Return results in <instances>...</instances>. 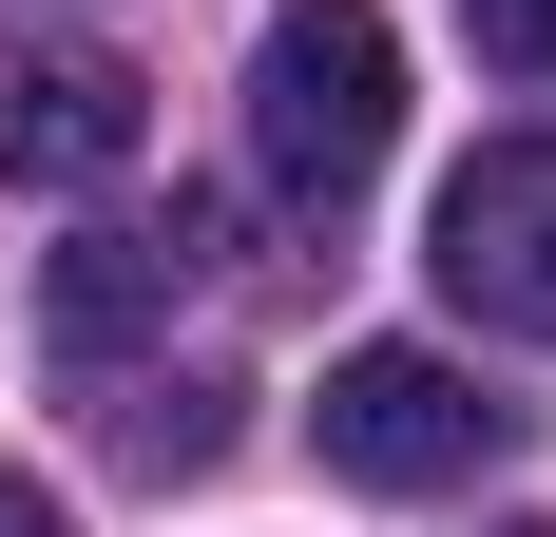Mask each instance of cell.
I'll use <instances>...</instances> for the list:
<instances>
[{
    "mask_svg": "<svg viewBox=\"0 0 556 537\" xmlns=\"http://www.w3.org/2000/svg\"><path fill=\"white\" fill-rule=\"evenodd\" d=\"M403 135V39L384 0H288L269 39H250V173H269L288 212H345Z\"/></svg>",
    "mask_w": 556,
    "mask_h": 537,
    "instance_id": "6da1fadb",
    "label": "cell"
},
{
    "mask_svg": "<svg viewBox=\"0 0 556 537\" xmlns=\"http://www.w3.org/2000/svg\"><path fill=\"white\" fill-rule=\"evenodd\" d=\"M422 268H442L460 326L556 346V135H480V154L442 173V212H422Z\"/></svg>",
    "mask_w": 556,
    "mask_h": 537,
    "instance_id": "7a4b0ae2",
    "label": "cell"
},
{
    "mask_svg": "<svg viewBox=\"0 0 556 537\" xmlns=\"http://www.w3.org/2000/svg\"><path fill=\"white\" fill-rule=\"evenodd\" d=\"M307 423H327V480H365V499H442V480H480V461H500L518 403H480L442 346H345Z\"/></svg>",
    "mask_w": 556,
    "mask_h": 537,
    "instance_id": "3957f363",
    "label": "cell"
},
{
    "mask_svg": "<svg viewBox=\"0 0 556 537\" xmlns=\"http://www.w3.org/2000/svg\"><path fill=\"white\" fill-rule=\"evenodd\" d=\"M135 135H154V77L97 39H0V173L20 192H97V173H135Z\"/></svg>",
    "mask_w": 556,
    "mask_h": 537,
    "instance_id": "277c9868",
    "label": "cell"
},
{
    "mask_svg": "<svg viewBox=\"0 0 556 537\" xmlns=\"http://www.w3.org/2000/svg\"><path fill=\"white\" fill-rule=\"evenodd\" d=\"M192 268H212V212H173V230H77V250H58V288H39L58 365L115 384V346H135V326H173V288H192Z\"/></svg>",
    "mask_w": 556,
    "mask_h": 537,
    "instance_id": "5b68a950",
    "label": "cell"
},
{
    "mask_svg": "<svg viewBox=\"0 0 556 537\" xmlns=\"http://www.w3.org/2000/svg\"><path fill=\"white\" fill-rule=\"evenodd\" d=\"M97 423H115L135 480H212L230 461V384H135V403H97Z\"/></svg>",
    "mask_w": 556,
    "mask_h": 537,
    "instance_id": "8992f818",
    "label": "cell"
},
{
    "mask_svg": "<svg viewBox=\"0 0 556 537\" xmlns=\"http://www.w3.org/2000/svg\"><path fill=\"white\" fill-rule=\"evenodd\" d=\"M460 20H480V58H500V77H556V0H460Z\"/></svg>",
    "mask_w": 556,
    "mask_h": 537,
    "instance_id": "52a82bcc",
    "label": "cell"
},
{
    "mask_svg": "<svg viewBox=\"0 0 556 537\" xmlns=\"http://www.w3.org/2000/svg\"><path fill=\"white\" fill-rule=\"evenodd\" d=\"M0 537H77V519H58V499H39V480H0Z\"/></svg>",
    "mask_w": 556,
    "mask_h": 537,
    "instance_id": "ba28073f",
    "label": "cell"
},
{
    "mask_svg": "<svg viewBox=\"0 0 556 537\" xmlns=\"http://www.w3.org/2000/svg\"><path fill=\"white\" fill-rule=\"evenodd\" d=\"M518 537H556V519H518Z\"/></svg>",
    "mask_w": 556,
    "mask_h": 537,
    "instance_id": "9c48e42d",
    "label": "cell"
}]
</instances>
